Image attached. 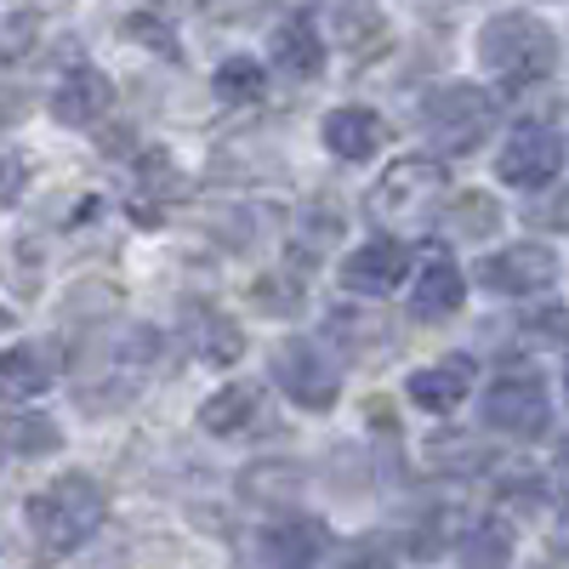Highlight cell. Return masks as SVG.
I'll use <instances>...</instances> for the list:
<instances>
[{"label":"cell","mask_w":569,"mask_h":569,"mask_svg":"<svg viewBox=\"0 0 569 569\" xmlns=\"http://www.w3.org/2000/svg\"><path fill=\"white\" fill-rule=\"evenodd\" d=\"M154 359H160V330L154 325H114L86 359L80 405L86 410H114V405L137 399V388L149 382Z\"/></svg>","instance_id":"6da1fadb"},{"label":"cell","mask_w":569,"mask_h":569,"mask_svg":"<svg viewBox=\"0 0 569 569\" xmlns=\"http://www.w3.org/2000/svg\"><path fill=\"white\" fill-rule=\"evenodd\" d=\"M445 194H450L445 166L433 154H405L382 171V182L370 188V217L382 222L393 240H410V233H421L439 217Z\"/></svg>","instance_id":"7a4b0ae2"},{"label":"cell","mask_w":569,"mask_h":569,"mask_svg":"<svg viewBox=\"0 0 569 569\" xmlns=\"http://www.w3.org/2000/svg\"><path fill=\"white\" fill-rule=\"evenodd\" d=\"M103 512H109L103 485L91 472H63L29 501V530L46 552H74L103 530Z\"/></svg>","instance_id":"3957f363"},{"label":"cell","mask_w":569,"mask_h":569,"mask_svg":"<svg viewBox=\"0 0 569 569\" xmlns=\"http://www.w3.org/2000/svg\"><path fill=\"white\" fill-rule=\"evenodd\" d=\"M479 58L507 86H530V80H547L558 69V34L530 12H496L479 29Z\"/></svg>","instance_id":"277c9868"},{"label":"cell","mask_w":569,"mask_h":569,"mask_svg":"<svg viewBox=\"0 0 569 569\" xmlns=\"http://www.w3.org/2000/svg\"><path fill=\"white\" fill-rule=\"evenodd\" d=\"M416 120H421V137L433 142V149L472 154L496 131V98H490V91H479V86H467V80H456V86L427 91Z\"/></svg>","instance_id":"5b68a950"},{"label":"cell","mask_w":569,"mask_h":569,"mask_svg":"<svg viewBox=\"0 0 569 569\" xmlns=\"http://www.w3.org/2000/svg\"><path fill=\"white\" fill-rule=\"evenodd\" d=\"M273 382L284 388V399L302 405V410H330L342 399L337 359H330V348L313 342V337H284L273 348Z\"/></svg>","instance_id":"8992f818"},{"label":"cell","mask_w":569,"mask_h":569,"mask_svg":"<svg viewBox=\"0 0 569 569\" xmlns=\"http://www.w3.org/2000/svg\"><path fill=\"white\" fill-rule=\"evenodd\" d=\"M547 421H552V405H547L541 376L507 370V376H496V382H490V393H485V427L512 433V439H541Z\"/></svg>","instance_id":"52a82bcc"},{"label":"cell","mask_w":569,"mask_h":569,"mask_svg":"<svg viewBox=\"0 0 569 569\" xmlns=\"http://www.w3.org/2000/svg\"><path fill=\"white\" fill-rule=\"evenodd\" d=\"M558 171H563V137L541 120L512 126L507 149L496 154V177L512 182V188H547Z\"/></svg>","instance_id":"ba28073f"},{"label":"cell","mask_w":569,"mask_h":569,"mask_svg":"<svg viewBox=\"0 0 569 569\" xmlns=\"http://www.w3.org/2000/svg\"><path fill=\"white\" fill-rule=\"evenodd\" d=\"M114 109V80L103 69H91V63H69V74L52 86V120L58 126H103Z\"/></svg>","instance_id":"9c48e42d"},{"label":"cell","mask_w":569,"mask_h":569,"mask_svg":"<svg viewBox=\"0 0 569 569\" xmlns=\"http://www.w3.org/2000/svg\"><path fill=\"white\" fill-rule=\"evenodd\" d=\"M558 279V257L547 246H507L496 257L479 262V284L485 291H501V297H530V291H547Z\"/></svg>","instance_id":"30bf717a"},{"label":"cell","mask_w":569,"mask_h":569,"mask_svg":"<svg viewBox=\"0 0 569 569\" xmlns=\"http://www.w3.org/2000/svg\"><path fill=\"white\" fill-rule=\"evenodd\" d=\"M405 273H410V251L399 240H370V246H359L342 262V291H353V297H388L393 284H405Z\"/></svg>","instance_id":"8fae6325"},{"label":"cell","mask_w":569,"mask_h":569,"mask_svg":"<svg viewBox=\"0 0 569 569\" xmlns=\"http://www.w3.org/2000/svg\"><path fill=\"white\" fill-rule=\"evenodd\" d=\"M268 52L291 80H313L325 69V34H319L313 12H284L268 34Z\"/></svg>","instance_id":"7c38bea8"},{"label":"cell","mask_w":569,"mask_h":569,"mask_svg":"<svg viewBox=\"0 0 569 569\" xmlns=\"http://www.w3.org/2000/svg\"><path fill=\"white\" fill-rule=\"evenodd\" d=\"M313 23L330 46H342V52H370V46L382 40L376 0H313Z\"/></svg>","instance_id":"4fadbf2b"},{"label":"cell","mask_w":569,"mask_h":569,"mask_svg":"<svg viewBox=\"0 0 569 569\" xmlns=\"http://www.w3.org/2000/svg\"><path fill=\"white\" fill-rule=\"evenodd\" d=\"M325 525L319 518H279V525H268L257 536V558L262 569H308L319 552H325Z\"/></svg>","instance_id":"5bb4252c"},{"label":"cell","mask_w":569,"mask_h":569,"mask_svg":"<svg viewBox=\"0 0 569 569\" xmlns=\"http://www.w3.org/2000/svg\"><path fill=\"white\" fill-rule=\"evenodd\" d=\"M461 302H467V279H461V268H456L445 251H433V257L421 262V279H416V291H410V319L439 325V319H450Z\"/></svg>","instance_id":"9a60e30c"},{"label":"cell","mask_w":569,"mask_h":569,"mask_svg":"<svg viewBox=\"0 0 569 569\" xmlns=\"http://www.w3.org/2000/svg\"><path fill=\"white\" fill-rule=\"evenodd\" d=\"M319 137H325V149L337 154V160H370V154L388 142V120L376 114V109L348 103V109H330V114H325Z\"/></svg>","instance_id":"2e32d148"},{"label":"cell","mask_w":569,"mask_h":569,"mask_svg":"<svg viewBox=\"0 0 569 569\" xmlns=\"http://www.w3.org/2000/svg\"><path fill=\"white\" fill-rule=\"evenodd\" d=\"M58 382V353L52 348H0V399L7 405H23V399H40L46 388Z\"/></svg>","instance_id":"e0dca14e"},{"label":"cell","mask_w":569,"mask_h":569,"mask_svg":"<svg viewBox=\"0 0 569 569\" xmlns=\"http://www.w3.org/2000/svg\"><path fill=\"white\" fill-rule=\"evenodd\" d=\"M467 393H472V359L467 353H450V359H439V365H427V370L410 376V399L421 410H433V416H450Z\"/></svg>","instance_id":"ac0fdd59"},{"label":"cell","mask_w":569,"mask_h":569,"mask_svg":"<svg viewBox=\"0 0 569 569\" xmlns=\"http://www.w3.org/2000/svg\"><path fill=\"white\" fill-rule=\"evenodd\" d=\"M325 330H330V342H337L342 353H353V359H376V353H388V348H393V330H388L382 313L337 308V313L325 319Z\"/></svg>","instance_id":"d6986e66"},{"label":"cell","mask_w":569,"mask_h":569,"mask_svg":"<svg viewBox=\"0 0 569 569\" xmlns=\"http://www.w3.org/2000/svg\"><path fill=\"white\" fill-rule=\"evenodd\" d=\"M188 342H194V353L211 359V365H233L246 353L240 325H233L228 313H217V308H188Z\"/></svg>","instance_id":"ffe728a7"},{"label":"cell","mask_w":569,"mask_h":569,"mask_svg":"<svg viewBox=\"0 0 569 569\" xmlns=\"http://www.w3.org/2000/svg\"><path fill=\"white\" fill-rule=\"evenodd\" d=\"M337 240H342V211L330 206V200H308V206L297 211V222H291V251H297L302 262H319Z\"/></svg>","instance_id":"44dd1931"},{"label":"cell","mask_w":569,"mask_h":569,"mask_svg":"<svg viewBox=\"0 0 569 569\" xmlns=\"http://www.w3.org/2000/svg\"><path fill=\"white\" fill-rule=\"evenodd\" d=\"M211 91H217V103H228V109H251V103L268 98V69L257 58H228L211 74Z\"/></svg>","instance_id":"7402d4cb"},{"label":"cell","mask_w":569,"mask_h":569,"mask_svg":"<svg viewBox=\"0 0 569 569\" xmlns=\"http://www.w3.org/2000/svg\"><path fill=\"white\" fill-rule=\"evenodd\" d=\"M251 416H257V388H240V382L200 405V427L217 433V439H233L240 427H251Z\"/></svg>","instance_id":"603a6c76"},{"label":"cell","mask_w":569,"mask_h":569,"mask_svg":"<svg viewBox=\"0 0 569 569\" xmlns=\"http://www.w3.org/2000/svg\"><path fill=\"white\" fill-rule=\"evenodd\" d=\"M126 40L149 46V52H154V58H166V63H182L177 23H171L160 7H131V12H126Z\"/></svg>","instance_id":"cb8c5ba5"},{"label":"cell","mask_w":569,"mask_h":569,"mask_svg":"<svg viewBox=\"0 0 569 569\" xmlns=\"http://www.w3.org/2000/svg\"><path fill=\"white\" fill-rule=\"evenodd\" d=\"M461 569H512V530L501 525V518H485L479 530H467Z\"/></svg>","instance_id":"d4e9b609"},{"label":"cell","mask_w":569,"mask_h":569,"mask_svg":"<svg viewBox=\"0 0 569 569\" xmlns=\"http://www.w3.org/2000/svg\"><path fill=\"white\" fill-rule=\"evenodd\" d=\"M0 445L18 450V456L58 450V421H46V416H7V421H0Z\"/></svg>","instance_id":"484cf974"},{"label":"cell","mask_w":569,"mask_h":569,"mask_svg":"<svg viewBox=\"0 0 569 569\" xmlns=\"http://www.w3.org/2000/svg\"><path fill=\"white\" fill-rule=\"evenodd\" d=\"M501 228V206L490 194H461L456 211H450V233L456 240H490V233Z\"/></svg>","instance_id":"4316f807"},{"label":"cell","mask_w":569,"mask_h":569,"mask_svg":"<svg viewBox=\"0 0 569 569\" xmlns=\"http://www.w3.org/2000/svg\"><path fill=\"white\" fill-rule=\"evenodd\" d=\"M137 177H142V188H160V200H182V171L160 154V149H149V154H142V166H137Z\"/></svg>","instance_id":"83f0119b"},{"label":"cell","mask_w":569,"mask_h":569,"mask_svg":"<svg viewBox=\"0 0 569 569\" xmlns=\"http://www.w3.org/2000/svg\"><path fill=\"white\" fill-rule=\"evenodd\" d=\"M23 182H29V166H23V154L0 149V206H12V200L23 194Z\"/></svg>","instance_id":"f1b7e54d"},{"label":"cell","mask_w":569,"mask_h":569,"mask_svg":"<svg viewBox=\"0 0 569 569\" xmlns=\"http://www.w3.org/2000/svg\"><path fill=\"white\" fill-rule=\"evenodd\" d=\"M525 330H536L541 342H552V348H569V313L563 308H547V313H536Z\"/></svg>","instance_id":"f546056e"},{"label":"cell","mask_w":569,"mask_h":569,"mask_svg":"<svg viewBox=\"0 0 569 569\" xmlns=\"http://www.w3.org/2000/svg\"><path fill=\"white\" fill-rule=\"evenodd\" d=\"M194 12H206V18H217V23H228V18H246V12H257L262 0H188Z\"/></svg>","instance_id":"4dcf8cb0"},{"label":"cell","mask_w":569,"mask_h":569,"mask_svg":"<svg viewBox=\"0 0 569 569\" xmlns=\"http://www.w3.org/2000/svg\"><path fill=\"white\" fill-rule=\"evenodd\" d=\"M547 222H552L558 233H569V188H558V194H552V206H547Z\"/></svg>","instance_id":"1f68e13d"},{"label":"cell","mask_w":569,"mask_h":569,"mask_svg":"<svg viewBox=\"0 0 569 569\" xmlns=\"http://www.w3.org/2000/svg\"><path fill=\"white\" fill-rule=\"evenodd\" d=\"M7 325H12V313H7V308H0V330H7Z\"/></svg>","instance_id":"d6a6232c"}]
</instances>
